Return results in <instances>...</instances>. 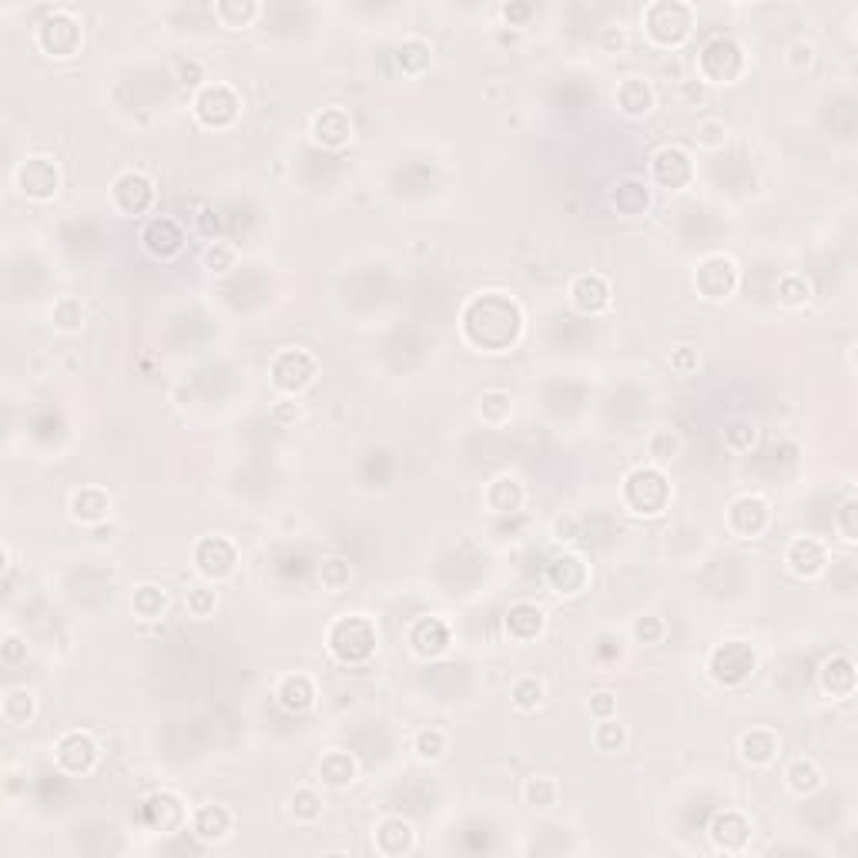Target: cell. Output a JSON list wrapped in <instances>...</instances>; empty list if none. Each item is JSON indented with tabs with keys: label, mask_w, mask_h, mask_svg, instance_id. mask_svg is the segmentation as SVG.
<instances>
[{
	"label": "cell",
	"mask_w": 858,
	"mask_h": 858,
	"mask_svg": "<svg viewBox=\"0 0 858 858\" xmlns=\"http://www.w3.org/2000/svg\"><path fill=\"white\" fill-rule=\"evenodd\" d=\"M144 242H148V248H151L155 255H171V252L182 248V232H178L175 222L161 218V222H151V225H148Z\"/></svg>",
	"instance_id": "6da1fadb"
},
{
	"label": "cell",
	"mask_w": 858,
	"mask_h": 858,
	"mask_svg": "<svg viewBox=\"0 0 858 858\" xmlns=\"http://www.w3.org/2000/svg\"><path fill=\"white\" fill-rule=\"evenodd\" d=\"M225 828H228V815L222 808H205L198 815V835L202 838H222Z\"/></svg>",
	"instance_id": "7a4b0ae2"
},
{
	"label": "cell",
	"mask_w": 858,
	"mask_h": 858,
	"mask_svg": "<svg viewBox=\"0 0 858 858\" xmlns=\"http://www.w3.org/2000/svg\"><path fill=\"white\" fill-rule=\"evenodd\" d=\"M791 784H795L798 791H802V788L811 791V788L818 784V771H815L811 764H795V768H791Z\"/></svg>",
	"instance_id": "3957f363"
},
{
	"label": "cell",
	"mask_w": 858,
	"mask_h": 858,
	"mask_svg": "<svg viewBox=\"0 0 858 858\" xmlns=\"http://www.w3.org/2000/svg\"><path fill=\"white\" fill-rule=\"evenodd\" d=\"M517 704H520V707H533V704H540V684L523 680L520 687H517Z\"/></svg>",
	"instance_id": "277c9868"
},
{
	"label": "cell",
	"mask_w": 858,
	"mask_h": 858,
	"mask_svg": "<svg viewBox=\"0 0 858 858\" xmlns=\"http://www.w3.org/2000/svg\"><path fill=\"white\" fill-rule=\"evenodd\" d=\"M610 694H597V714H603V711H610V701H607Z\"/></svg>",
	"instance_id": "5b68a950"
}]
</instances>
